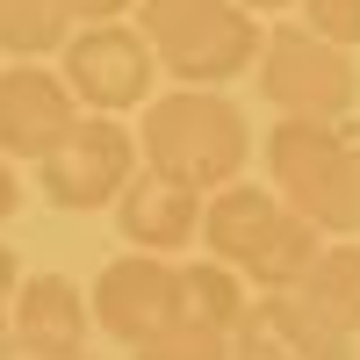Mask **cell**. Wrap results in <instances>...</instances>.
<instances>
[{"mask_svg": "<svg viewBox=\"0 0 360 360\" xmlns=\"http://www.w3.org/2000/svg\"><path fill=\"white\" fill-rule=\"evenodd\" d=\"M137 152H144L152 173L180 180V188H195V195H217V188H238V173H245L252 123L217 86H166V94L144 108Z\"/></svg>", "mask_w": 360, "mask_h": 360, "instance_id": "6da1fadb", "label": "cell"}, {"mask_svg": "<svg viewBox=\"0 0 360 360\" xmlns=\"http://www.w3.org/2000/svg\"><path fill=\"white\" fill-rule=\"evenodd\" d=\"M266 188L324 238H360V144L339 123L281 115L266 130Z\"/></svg>", "mask_w": 360, "mask_h": 360, "instance_id": "7a4b0ae2", "label": "cell"}, {"mask_svg": "<svg viewBox=\"0 0 360 360\" xmlns=\"http://www.w3.org/2000/svg\"><path fill=\"white\" fill-rule=\"evenodd\" d=\"M144 37L159 51V72L180 86H231L259 65L266 29L238 0H144Z\"/></svg>", "mask_w": 360, "mask_h": 360, "instance_id": "3957f363", "label": "cell"}, {"mask_svg": "<svg viewBox=\"0 0 360 360\" xmlns=\"http://www.w3.org/2000/svg\"><path fill=\"white\" fill-rule=\"evenodd\" d=\"M259 94L281 115H303V123H346L360 101V72L353 51L310 37L303 22H274L259 51Z\"/></svg>", "mask_w": 360, "mask_h": 360, "instance_id": "277c9868", "label": "cell"}, {"mask_svg": "<svg viewBox=\"0 0 360 360\" xmlns=\"http://www.w3.org/2000/svg\"><path fill=\"white\" fill-rule=\"evenodd\" d=\"M58 72H65L72 101L86 115H123V108H152L159 94V51L144 29L130 22H94V29H72V44L58 51Z\"/></svg>", "mask_w": 360, "mask_h": 360, "instance_id": "5b68a950", "label": "cell"}, {"mask_svg": "<svg viewBox=\"0 0 360 360\" xmlns=\"http://www.w3.org/2000/svg\"><path fill=\"white\" fill-rule=\"evenodd\" d=\"M137 173H144L137 137L115 123V115H79V130L37 166V188L58 209H115Z\"/></svg>", "mask_w": 360, "mask_h": 360, "instance_id": "8992f818", "label": "cell"}, {"mask_svg": "<svg viewBox=\"0 0 360 360\" xmlns=\"http://www.w3.org/2000/svg\"><path fill=\"white\" fill-rule=\"evenodd\" d=\"M79 115L86 108L72 101L65 72H51V65H8V72H0V159L44 166L58 144L79 130Z\"/></svg>", "mask_w": 360, "mask_h": 360, "instance_id": "52a82bcc", "label": "cell"}, {"mask_svg": "<svg viewBox=\"0 0 360 360\" xmlns=\"http://www.w3.org/2000/svg\"><path fill=\"white\" fill-rule=\"evenodd\" d=\"M94 324L108 339H123L130 353L144 339L173 332V259H152V252L108 259L94 281Z\"/></svg>", "mask_w": 360, "mask_h": 360, "instance_id": "ba28073f", "label": "cell"}, {"mask_svg": "<svg viewBox=\"0 0 360 360\" xmlns=\"http://www.w3.org/2000/svg\"><path fill=\"white\" fill-rule=\"evenodd\" d=\"M238 360H353V339L324 324L303 295H259L231 339Z\"/></svg>", "mask_w": 360, "mask_h": 360, "instance_id": "9c48e42d", "label": "cell"}, {"mask_svg": "<svg viewBox=\"0 0 360 360\" xmlns=\"http://www.w3.org/2000/svg\"><path fill=\"white\" fill-rule=\"evenodd\" d=\"M202 209H209V202H202L195 188H180V180H166V173L144 166L130 188H123V202H115V231L130 238V252L166 259V252H180V245L202 231Z\"/></svg>", "mask_w": 360, "mask_h": 360, "instance_id": "30bf717a", "label": "cell"}, {"mask_svg": "<svg viewBox=\"0 0 360 360\" xmlns=\"http://www.w3.org/2000/svg\"><path fill=\"white\" fill-rule=\"evenodd\" d=\"M281 217H288V202H281L274 188L238 180V188H217V195H209V209H202V245H209V259L252 274V266L266 259V245H274Z\"/></svg>", "mask_w": 360, "mask_h": 360, "instance_id": "8fae6325", "label": "cell"}, {"mask_svg": "<svg viewBox=\"0 0 360 360\" xmlns=\"http://www.w3.org/2000/svg\"><path fill=\"white\" fill-rule=\"evenodd\" d=\"M8 346L22 353H86V295L65 274H22L8 303Z\"/></svg>", "mask_w": 360, "mask_h": 360, "instance_id": "7c38bea8", "label": "cell"}, {"mask_svg": "<svg viewBox=\"0 0 360 360\" xmlns=\"http://www.w3.org/2000/svg\"><path fill=\"white\" fill-rule=\"evenodd\" d=\"M245 310H252V295H245V274H238V266H224V259H180L173 266V324L238 339Z\"/></svg>", "mask_w": 360, "mask_h": 360, "instance_id": "4fadbf2b", "label": "cell"}, {"mask_svg": "<svg viewBox=\"0 0 360 360\" xmlns=\"http://www.w3.org/2000/svg\"><path fill=\"white\" fill-rule=\"evenodd\" d=\"M72 8L65 0H0V51L15 65H44L51 51L72 44Z\"/></svg>", "mask_w": 360, "mask_h": 360, "instance_id": "5bb4252c", "label": "cell"}, {"mask_svg": "<svg viewBox=\"0 0 360 360\" xmlns=\"http://www.w3.org/2000/svg\"><path fill=\"white\" fill-rule=\"evenodd\" d=\"M317 259H324V231H317L310 217H295V209H288L281 231H274V245H266V259L252 266L245 281H252L259 295H295V288L317 274Z\"/></svg>", "mask_w": 360, "mask_h": 360, "instance_id": "9a60e30c", "label": "cell"}, {"mask_svg": "<svg viewBox=\"0 0 360 360\" xmlns=\"http://www.w3.org/2000/svg\"><path fill=\"white\" fill-rule=\"evenodd\" d=\"M303 303L324 317V324H339V332L353 339L360 332V245L353 238H339V245H324V259H317V274L295 288Z\"/></svg>", "mask_w": 360, "mask_h": 360, "instance_id": "2e32d148", "label": "cell"}, {"mask_svg": "<svg viewBox=\"0 0 360 360\" xmlns=\"http://www.w3.org/2000/svg\"><path fill=\"white\" fill-rule=\"evenodd\" d=\"M137 360H238V353H231V339H224V332H188V324H173V332L144 339V346H137Z\"/></svg>", "mask_w": 360, "mask_h": 360, "instance_id": "e0dca14e", "label": "cell"}, {"mask_svg": "<svg viewBox=\"0 0 360 360\" xmlns=\"http://www.w3.org/2000/svg\"><path fill=\"white\" fill-rule=\"evenodd\" d=\"M303 29L339 51H360V0H303Z\"/></svg>", "mask_w": 360, "mask_h": 360, "instance_id": "ac0fdd59", "label": "cell"}, {"mask_svg": "<svg viewBox=\"0 0 360 360\" xmlns=\"http://www.w3.org/2000/svg\"><path fill=\"white\" fill-rule=\"evenodd\" d=\"M65 8H72V22H79V29H94V22H123L137 0H65Z\"/></svg>", "mask_w": 360, "mask_h": 360, "instance_id": "d6986e66", "label": "cell"}, {"mask_svg": "<svg viewBox=\"0 0 360 360\" xmlns=\"http://www.w3.org/2000/svg\"><path fill=\"white\" fill-rule=\"evenodd\" d=\"M22 209V180H15V159H0V224Z\"/></svg>", "mask_w": 360, "mask_h": 360, "instance_id": "ffe728a7", "label": "cell"}, {"mask_svg": "<svg viewBox=\"0 0 360 360\" xmlns=\"http://www.w3.org/2000/svg\"><path fill=\"white\" fill-rule=\"evenodd\" d=\"M15 288H22V259H15L8 245H0V310L15 303Z\"/></svg>", "mask_w": 360, "mask_h": 360, "instance_id": "44dd1931", "label": "cell"}, {"mask_svg": "<svg viewBox=\"0 0 360 360\" xmlns=\"http://www.w3.org/2000/svg\"><path fill=\"white\" fill-rule=\"evenodd\" d=\"M245 15H281V8H303V0H238Z\"/></svg>", "mask_w": 360, "mask_h": 360, "instance_id": "7402d4cb", "label": "cell"}, {"mask_svg": "<svg viewBox=\"0 0 360 360\" xmlns=\"http://www.w3.org/2000/svg\"><path fill=\"white\" fill-rule=\"evenodd\" d=\"M0 360H65V353H22V346H8ZM72 360H86V353H72Z\"/></svg>", "mask_w": 360, "mask_h": 360, "instance_id": "603a6c76", "label": "cell"}, {"mask_svg": "<svg viewBox=\"0 0 360 360\" xmlns=\"http://www.w3.org/2000/svg\"><path fill=\"white\" fill-rule=\"evenodd\" d=\"M0 353H8V310H0Z\"/></svg>", "mask_w": 360, "mask_h": 360, "instance_id": "cb8c5ba5", "label": "cell"}]
</instances>
